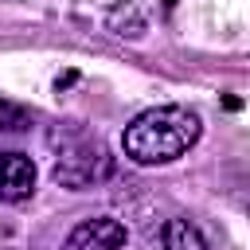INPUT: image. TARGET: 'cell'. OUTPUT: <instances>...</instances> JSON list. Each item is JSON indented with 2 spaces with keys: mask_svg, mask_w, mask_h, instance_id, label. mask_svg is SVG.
<instances>
[{
  "mask_svg": "<svg viewBox=\"0 0 250 250\" xmlns=\"http://www.w3.org/2000/svg\"><path fill=\"white\" fill-rule=\"evenodd\" d=\"M203 137V121L195 109L188 105H152L145 113H137L125 133H121V148L133 164H172L180 156H188L195 148V141Z\"/></svg>",
  "mask_w": 250,
  "mask_h": 250,
  "instance_id": "6da1fadb",
  "label": "cell"
},
{
  "mask_svg": "<svg viewBox=\"0 0 250 250\" xmlns=\"http://www.w3.org/2000/svg\"><path fill=\"white\" fill-rule=\"evenodd\" d=\"M246 207H250V199H246Z\"/></svg>",
  "mask_w": 250,
  "mask_h": 250,
  "instance_id": "52a82bcc",
  "label": "cell"
},
{
  "mask_svg": "<svg viewBox=\"0 0 250 250\" xmlns=\"http://www.w3.org/2000/svg\"><path fill=\"white\" fill-rule=\"evenodd\" d=\"M164 250H211V242L195 219H168L164 223Z\"/></svg>",
  "mask_w": 250,
  "mask_h": 250,
  "instance_id": "5b68a950",
  "label": "cell"
},
{
  "mask_svg": "<svg viewBox=\"0 0 250 250\" xmlns=\"http://www.w3.org/2000/svg\"><path fill=\"white\" fill-rule=\"evenodd\" d=\"M23 125H27V109L8 102V98H0V133H16Z\"/></svg>",
  "mask_w": 250,
  "mask_h": 250,
  "instance_id": "8992f818",
  "label": "cell"
},
{
  "mask_svg": "<svg viewBox=\"0 0 250 250\" xmlns=\"http://www.w3.org/2000/svg\"><path fill=\"white\" fill-rule=\"evenodd\" d=\"M35 160L23 152H0V203H20L35 191Z\"/></svg>",
  "mask_w": 250,
  "mask_h": 250,
  "instance_id": "277c9868",
  "label": "cell"
},
{
  "mask_svg": "<svg viewBox=\"0 0 250 250\" xmlns=\"http://www.w3.org/2000/svg\"><path fill=\"white\" fill-rule=\"evenodd\" d=\"M125 242H129L125 223L113 215H98V219L78 223L62 238V250H125Z\"/></svg>",
  "mask_w": 250,
  "mask_h": 250,
  "instance_id": "3957f363",
  "label": "cell"
},
{
  "mask_svg": "<svg viewBox=\"0 0 250 250\" xmlns=\"http://www.w3.org/2000/svg\"><path fill=\"white\" fill-rule=\"evenodd\" d=\"M109 172H113V156L102 145H94V141L70 145L55 160V184H62L66 191H86V188L109 180Z\"/></svg>",
  "mask_w": 250,
  "mask_h": 250,
  "instance_id": "7a4b0ae2",
  "label": "cell"
}]
</instances>
